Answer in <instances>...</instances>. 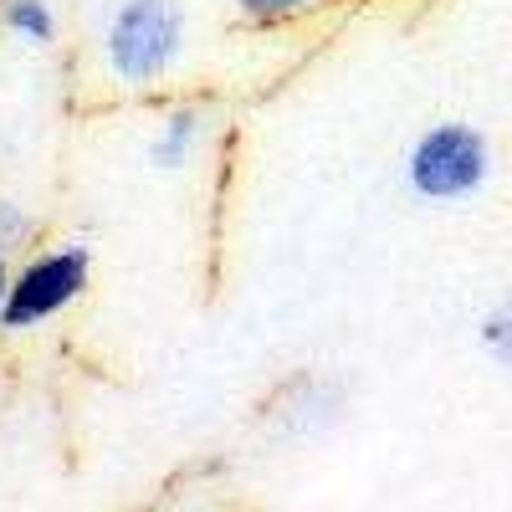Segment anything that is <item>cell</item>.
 Masks as SVG:
<instances>
[{
    "instance_id": "cell-1",
    "label": "cell",
    "mask_w": 512,
    "mask_h": 512,
    "mask_svg": "<svg viewBox=\"0 0 512 512\" xmlns=\"http://www.w3.org/2000/svg\"><path fill=\"white\" fill-rule=\"evenodd\" d=\"M492 175V144L472 123H436L410 144L405 154V185L431 200V205H456L472 200Z\"/></svg>"
},
{
    "instance_id": "cell-2",
    "label": "cell",
    "mask_w": 512,
    "mask_h": 512,
    "mask_svg": "<svg viewBox=\"0 0 512 512\" xmlns=\"http://www.w3.org/2000/svg\"><path fill=\"white\" fill-rule=\"evenodd\" d=\"M185 52V16L175 0H123L113 26H108V67L113 77L134 82H159Z\"/></svg>"
},
{
    "instance_id": "cell-3",
    "label": "cell",
    "mask_w": 512,
    "mask_h": 512,
    "mask_svg": "<svg viewBox=\"0 0 512 512\" xmlns=\"http://www.w3.org/2000/svg\"><path fill=\"white\" fill-rule=\"evenodd\" d=\"M93 277V251L88 246H57L47 256L31 262L11 277L6 287V308H0V328H41L47 318H57L62 308H72Z\"/></svg>"
},
{
    "instance_id": "cell-4",
    "label": "cell",
    "mask_w": 512,
    "mask_h": 512,
    "mask_svg": "<svg viewBox=\"0 0 512 512\" xmlns=\"http://www.w3.org/2000/svg\"><path fill=\"white\" fill-rule=\"evenodd\" d=\"M200 134H205V118H200L195 108H175V113L159 123V134H154V144H149V164H159V169H185L190 154H195V144H200Z\"/></svg>"
},
{
    "instance_id": "cell-5",
    "label": "cell",
    "mask_w": 512,
    "mask_h": 512,
    "mask_svg": "<svg viewBox=\"0 0 512 512\" xmlns=\"http://www.w3.org/2000/svg\"><path fill=\"white\" fill-rule=\"evenodd\" d=\"M0 26H6L11 36H21V41H31V47H47V41H57V16H52L47 0H6Z\"/></svg>"
},
{
    "instance_id": "cell-6",
    "label": "cell",
    "mask_w": 512,
    "mask_h": 512,
    "mask_svg": "<svg viewBox=\"0 0 512 512\" xmlns=\"http://www.w3.org/2000/svg\"><path fill=\"white\" fill-rule=\"evenodd\" d=\"M482 349L512 374V292H507L502 303L482 318Z\"/></svg>"
},
{
    "instance_id": "cell-7",
    "label": "cell",
    "mask_w": 512,
    "mask_h": 512,
    "mask_svg": "<svg viewBox=\"0 0 512 512\" xmlns=\"http://www.w3.org/2000/svg\"><path fill=\"white\" fill-rule=\"evenodd\" d=\"M303 6H313V0H236V11L246 21H287V16H297Z\"/></svg>"
},
{
    "instance_id": "cell-8",
    "label": "cell",
    "mask_w": 512,
    "mask_h": 512,
    "mask_svg": "<svg viewBox=\"0 0 512 512\" xmlns=\"http://www.w3.org/2000/svg\"><path fill=\"white\" fill-rule=\"evenodd\" d=\"M21 226H26V221H21V210H16V205H0V241H16Z\"/></svg>"
},
{
    "instance_id": "cell-9",
    "label": "cell",
    "mask_w": 512,
    "mask_h": 512,
    "mask_svg": "<svg viewBox=\"0 0 512 512\" xmlns=\"http://www.w3.org/2000/svg\"><path fill=\"white\" fill-rule=\"evenodd\" d=\"M6 287H11V272H6V241H0V308H6Z\"/></svg>"
}]
</instances>
